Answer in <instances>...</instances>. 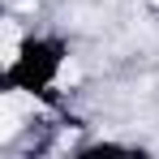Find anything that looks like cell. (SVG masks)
Here are the masks:
<instances>
[{"label":"cell","instance_id":"1","mask_svg":"<svg viewBox=\"0 0 159 159\" xmlns=\"http://www.w3.org/2000/svg\"><path fill=\"white\" fill-rule=\"evenodd\" d=\"M13 133H17V99L4 95L0 99V142H9Z\"/></svg>","mask_w":159,"mask_h":159},{"label":"cell","instance_id":"2","mask_svg":"<svg viewBox=\"0 0 159 159\" xmlns=\"http://www.w3.org/2000/svg\"><path fill=\"white\" fill-rule=\"evenodd\" d=\"M0 34H4L0 65H4V69H13V65H17V26H13V22H4V30H0Z\"/></svg>","mask_w":159,"mask_h":159},{"label":"cell","instance_id":"3","mask_svg":"<svg viewBox=\"0 0 159 159\" xmlns=\"http://www.w3.org/2000/svg\"><path fill=\"white\" fill-rule=\"evenodd\" d=\"M78 82V65L73 60H60V69H56V86H73Z\"/></svg>","mask_w":159,"mask_h":159}]
</instances>
